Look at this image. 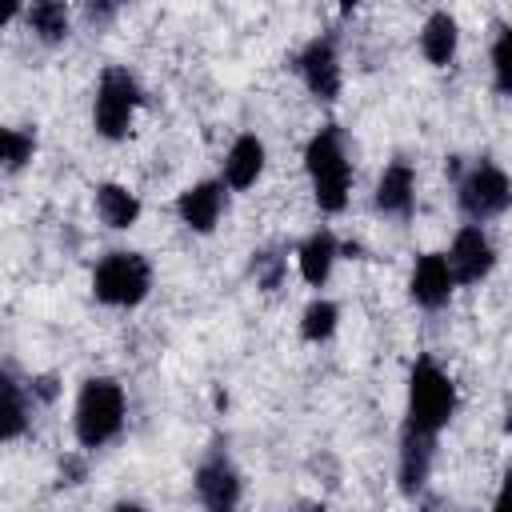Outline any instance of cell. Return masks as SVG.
<instances>
[{
    "mask_svg": "<svg viewBox=\"0 0 512 512\" xmlns=\"http://www.w3.org/2000/svg\"><path fill=\"white\" fill-rule=\"evenodd\" d=\"M452 272H448V260L444 252H424L416 264H412V276H408V296L416 308L424 312H440L448 300H452Z\"/></svg>",
    "mask_w": 512,
    "mask_h": 512,
    "instance_id": "11",
    "label": "cell"
},
{
    "mask_svg": "<svg viewBox=\"0 0 512 512\" xmlns=\"http://www.w3.org/2000/svg\"><path fill=\"white\" fill-rule=\"evenodd\" d=\"M492 84L500 96L512 92V28L508 24H500L492 40Z\"/></svg>",
    "mask_w": 512,
    "mask_h": 512,
    "instance_id": "21",
    "label": "cell"
},
{
    "mask_svg": "<svg viewBox=\"0 0 512 512\" xmlns=\"http://www.w3.org/2000/svg\"><path fill=\"white\" fill-rule=\"evenodd\" d=\"M224 204H228V188H224L220 180H196L192 188H184V192L176 196V216H180V224H184L188 232L208 236V232L220 224Z\"/></svg>",
    "mask_w": 512,
    "mask_h": 512,
    "instance_id": "10",
    "label": "cell"
},
{
    "mask_svg": "<svg viewBox=\"0 0 512 512\" xmlns=\"http://www.w3.org/2000/svg\"><path fill=\"white\" fill-rule=\"evenodd\" d=\"M152 292V264L140 252L116 248L92 268V296L108 308H136Z\"/></svg>",
    "mask_w": 512,
    "mask_h": 512,
    "instance_id": "5",
    "label": "cell"
},
{
    "mask_svg": "<svg viewBox=\"0 0 512 512\" xmlns=\"http://www.w3.org/2000/svg\"><path fill=\"white\" fill-rule=\"evenodd\" d=\"M196 500L204 512H236L240 508V496H244V480L236 472V464L228 460V452H208L200 464H196Z\"/></svg>",
    "mask_w": 512,
    "mask_h": 512,
    "instance_id": "7",
    "label": "cell"
},
{
    "mask_svg": "<svg viewBox=\"0 0 512 512\" xmlns=\"http://www.w3.org/2000/svg\"><path fill=\"white\" fill-rule=\"evenodd\" d=\"M96 216H100V224H108V228H116V232H124V228H132L136 220H140V196L132 192V188H124V184H112V180H104V184H96Z\"/></svg>",
    "mask_w": 512,
    "mask_h": 512,
    "instance_id": "16",
    "label": "cell"
},
{
    "mask_svg": "<svg viewBox=\"0 0 512 512\" xmlns=\"http://www.w3.org/2000/svg\"><path fill=\"white\" fill-rule=\"evenodd\" d=\"M456 412V384L452 376L432 360V356H416L412 372H408V412H404V428L420 432V436H436L448 428Z\"/></svg>",
    "mask_w": 512,
    "mask_h": 512,
    "instance_id": "2",
    "label": "cell"
},
{
    "mask_svg": "<svg viewBox=\"0 0 512 512\" xmlns=\"http://www.w3.org/2000/svg\"><path fill=\"white\" fill-rule=\"evenodd\" d=\"M448 260V272H452V284H480L492 268H496V248L488 240L484 228L476 224H464L452 240V248L444 252Z\"/></svg>",
    "mask_w": 512,
    "mask_h": 512,
    "instance_id": "9",
    "label": "cell"
},
{
    "mask_svg": "<svg viewBox=\"0 0 512 512\" xmlns=\"http://www.w3.org/2000/svg\"><path fill=\"white\" fill-rule=\"evenodd\" d=\"M336 256H340V244H336V236H332L328 228L312 232V236L300 244V252H296L300 276H304L312 288H320V284L332 276V264H336Z\"/></svg>",
    "mask_w": 512,
    "mask_h": 512,
    "instance_id": "17",
    "label": "cell"
},
{
    "mask_svg": "<svg viewBox=\"0 0 512 512\" xmlns=\"http://www.w3.org/2000/svg\"><path fill=\"white\" fill-rule=\"evenodd\" d=\"M432 460H436V436H420L412 428H400V464H396V476H400L404 496H416L428 484Z\"/></svg>",
    "mask_w": 512,
    "mask_h": 512,
    "instance_id": "14",
    "label": "cell"
},
{
    "mask_svg": "<svg viewBox=\"0 0 512 512\" xmlns=\"http://www.w3.org/2000/svg\"><path fill=\"white\" fill-rule=\"evenodd\" d=\"M336 324H340V308L332 300H312L300 316V336L308 344H324V340H332Z\"/></svg>",
    "mask_w": 512,
    "mask_h": 512,
    "instance_id": "20",
    "label": "cell"
},
{
    "mask_svg": "<svg viewBox=\"0 0 512 512\" xmlns=\"http://www.w3.org/2000/svg\"><path fill=\"white\" fill-rule=\"evenodd\" d=\"M252 272H256V284H260L264 292H272V288H280V276H284V256H276V252H256Z\"/></svg>",
    "mask_w": 512,
    "mask_h": 512,
    "instance_id": "22",
    "label": "cell"
},
{
    "mask_svg": "<svg viewBox=\"0 0 512 512\" xmlns=\"http://www.w3.org/2000/svg\"><path fill=\"white\" fill-rule=\"evenodd\" d=\"M376 208L384 216H392V220H408L416 212V172H412V164L396 160V164H388L380 172V180H376Z\"/></svg>",
    "mask_w": 512,
    "mask_h": 512,
    "instance_id": "13",
    "label": "cell"
},
{
    "mask_svg": "<svg viewBox=\"0 0 512 512\" xmlns=\"http://www.w3.org/2000/svg\"><path fill=\"white\" fill-rule=\"evenodd\" d=\"M456 204H460V212L468 216V224H476V228H480L484 220L504 216L508 204H512L508 172H504L500 164H492V160L472 164V168L460 176V184H456Z\"/></svg>",
    "mask_w": 512,
    "mask_h": 512,
    "instance_id": "6",
    "label": "cell"
},
{
    "mask_svg": "<svg viewBox=\"0 0 512 512\" xmlns=\"http://www.w3.org/2000/svg\"><path fill=\"white\" fill-rule=\"evenodd\" d=\"M112 512H148V508L136 504V500H120V504H112Z\"/></svg>",
    "mask_w": 512,
    "mask_h": 512,
    "instance_id": "24",
    "label": "cell"
},
{
    "mask_svg": "<svg viewBox=\"0 0 512 512\" xmlns=\"http://www.w3.org/2000/svg\"><path fill=\"white\" fill-rule=\"evenodd\" d=\"M16 16H20V4H16V0H0V28L12 24Z\"/></svg>",
    "mask_w": 512,
    "mask_h": 512,
    "instance_id": "23",
    "label": "cell"
},
{
    "mask_svg": "<svg viewBox=\"0 0 512 512\" xmlns=\"http://www.w3.org/2000/svg\"><path fill=\"white\" fill-rule=\"evenodd\" d=\"M24 432H28V392L8 368H0V444L20 440Z\"/></svg>",
    "mask_w": 512,
    "mask_h": 512,
    "instance_id": "18",
    "label": "cell"
},
{
    "mask_svg": "<svg viewBox=\"0 0 512 512\" xmlns=\"http://www.w3.org/2000/svg\"><path fill=\"white\" fill-rule=\"evenodd\" d=\"M24 20H28L32 36H36L40 44H64L68 32H72V12H68V4H60V0H40V4H32V8L24 12Z\"/></svg>",
    "mask_w": 512,
    "mask_h": 512,
    "instance_id": "19",
    "label": "cell"
},
{
    "mask_svg": "<svg viewBox=\"0 0 512 512\" xmlns=\"http://www.w3.org/2000/svg\"><path fill=\"white\" fill-rule=\"evenodd\" d=\"M304 172L312 180V200L320 212H344L348 204V188H352V164L344 152V136L336 124L320 128L308 144H304Z\"/></svg>",
    "mask_w": 512,
    "mask_h": 512,
    "instance_id": "3",
    "label": "cell"
},
{
    "mask_svg": "<svg viewBox=\"0 0 512 512\" xmlns=\"http://www.w3.org/2000/svg\"><path fill=\"white\" fill-rule=\"evenodd\" d=\"M456 44H460V24H456V16L444 12V8L428 12V20H424V28H420V52H424V60H428L432 68H448V64L456 60Z\"/></svg>",
    "mask_w": 512,
    "mask_h": 512,
    "instance_id": "15",
    "label": "cell"
},
{
    "mask_svg": "<svg viewBox=\"0 0 512 512\" xmlns=\"http://www.w3.org/2000/svg\"><path fill=\"white\" fill-rule=\"evenodd\" d=\"M296 72H300L304 88H308L316 100H336V96H340V84H344L336 36H332V32L312 36V40L300 48V56H296Z\"/></svg>",
    "mask_w": 512,
    "mask_h": 512,
    "instance_id": "8",
    "label": "cell"
},
{
    "mask_svg": "<svg viewBox=\"0 0 512 512\" xmlns=\"http://www.w3.org/2000/svg\"><path fill=\"white\" fill-rule=\"evenodd\" d=\"M140 100H144L140 80L128 68H120V64L104 68L100 80H96V96H92V128H96V136L124 140L132 132Z\"/></svg>",
    "mask_w": 512,
    "mask_h": 512,
    "instance_id": "4",
    "label": "cell"
},
{
    "mask_svg": "<svg viewBox=\"0 0 512 512\" xmlns=\"http://www.w3.org/2000/svg\"><path fill=\"white\" fill-rule=\"evenodd\" d=\"M264 160H268L264 140H260V136H252V132H240V136L232 140V148L224 152L220 184H224V188H232V192L252 188V184L260 180V172H264Z\"/></svg>",
    "mask_w": 512,
    "mask_h": 512,
    "instance_id": "12",
    "label": "cell"
},
{
    "mask_svg": "<svg viewBox=\"0 0 512 512\" xmlns=\"http://www.w3.org/2000/svg\"><path fill=\"white\" fill-rule=\"evenodd\" d=\"M124 416H128V396H124L120 380H112V376L84 380L76 392V408H72L76 444L88 452L112 444L124 432Z\"/></svg>",
    "mask_w": 512,
    "mask_h": 512,
    "instance_id": "1",
    "label": "cell"
}]
</instances>
